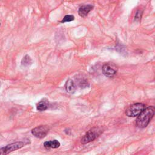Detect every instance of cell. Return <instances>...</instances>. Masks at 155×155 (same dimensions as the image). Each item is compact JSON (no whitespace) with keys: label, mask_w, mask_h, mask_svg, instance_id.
<instances>
[{"label":"cell","mask_w":155,"mask_h":155,"mask_svg":"<svg viewBox=\"0 0 155 155\" xmlns=\"http://www.w3.org/2000/svg\"><path fill=\"white\" fill-rule=\"evenodd\" d=\"M24 146V143L22 141L12 143L0 148V155H7L10 152L21 148Z\"/></svg>","instance_id":"4"},{"label":"cell","mask_w":155,"mask_h":155,"mask_svg":"<svg viewBox=\"0 0 155 155\" xmlns=\"http://www.w3.org/2000/svg\"><path fill=\"white\" fill-rule=\"evenodd\" d=\"M66 91L69 93H74L76 90V85L73 81L71 79H68L65 85Z\"/></svg>","instance_id":"9"},{"label":"cell","mask_w":155,"mask_h":155,"mask_svg":"<svg viewBox=\"0 0 155 155\" xmlns=\"http://www.w3.org/2000/svg\"><path fill=\"white\" fill-rule=\"evenodd\" d=\"M49 106V101L47 98L42 99L36 105V108L38 111H42L46 110Z\"/></svg>","instance_id":"8"},{"label":"cell","mask_w":155,"mask_h":155,"mask_svg":"<svg viewBox=\"0 0 155 155\" xmlns=\"http://www.w3.org/2000/svg\"><path fill=\"white\" fill-rule=\"evenodd\" d=\"M44 146L47 148H57L60 146V143L57 140L46 141L44 143Z\"/></svg>","instance_id":"10"},{"label":"cell","mask_w":155,"mask_h":155,"mask_svg":"<svg viewBox=\"0 0 155 155\" xmlns=\"http://www.w3.org/2000/svg\"><path fill=\"white\" fill-rule=\"evenodd\" d=\"M102 131L99 128L94 127L88 131L86 134L81 139V142L82 144H86L94 140L101 133Z\"/></svg>","instance_id":"3"},{"label":"cell","mask_w":155,"mask_h":155,"mask_svg":"<svg viewBox=\"0 0 155 155\" xmlns=\"http://www.w3.org/2000/svg\"><path fill=\"white\" fill-rule=\"evenodd\" d=\"M154 107L148 106L137 116L136 119V125L139 128L146 127L154 114Z\"/></svg>","instance_id":"1"},{"label":"cell","mask_w":155,"mask_h":155,"mask_svg":"<svg viewBox=\"0 0 155 155\" xmlns=\"http://www.w3.org/2000/svg\"><path fill=\"white\" fill-rule=\"evenodd\" d=\"M93 8V5L91 4H87L81 5L79 10L78 13L81 17H86L88 13Z\"/></svg>","instance_id":"7"},{"label":"cell","mask_w":155,"mask_h":155,"mask_svg":"<svg viewBox=\"0 0 155 155\" xmlns=\"http://www.w3.org/2000/svg\"><path fill=\"white\" fill-rule=\"evenodd\" d=\"M145 108L142 103H135L130 105L125 110V114L128 117H136L138 116Z\"/></svg>","instance_id":"2"},{"label":"cell","mask_w":155,"mask_h":155,"mask_svg":"<svg viewBox=\"0 0 155 155\" xmlns=\"http://www.w3.org/2000/svg\"><path fill=\"white\" fill-rule=\"evenodd\" d=\"M103 74L108 78H111L115 75L117 70L116 67L110 64H105L102 68Z\"/></svg>","instance_id":"6"},{"label":"cell","mask_w":155,"mask_h":155,"mask_svg":"<svg viewBox=\"0 0 155 155\" xmlns=\"http://www.w3.org/2000/svg\"><path fill=\"white\" fill-rule=\"evenodd\" d=\"M32 64V60L31 59V58L28 56V55H25L22 61H21V65L23 67H28L30 66L31 64Z\"/></svg>","instance_id":"11"},{"label":"cell","mask_w":155,"mask_h":155,"mask_svg":"<svg viewBox=\"0 0 155 155\" xmlns=\"http://www.w3.org/2000/svg\"><path fill=\"white\" fill-rule=\"evenodd\" d=\"M49 131V128L46 125H39L31 130L33 136L38 138L44 137Z\"/></svg>","instance_id":"5"},{"label":"cell","mask_w":155,"mask_h":155,"mask_svg":"<svg viewBox=\"0 0 155 155\" xmlns=\"http://www.w3.org/2000/svg\"><path fill=\"white\" fill-rule=\"evenodd\" d=\"M74 19V16L71 15H67L64 16L63 19L62 20L61 22H70Z\"/></svg>","instance_id":"12"}]
</instances>
